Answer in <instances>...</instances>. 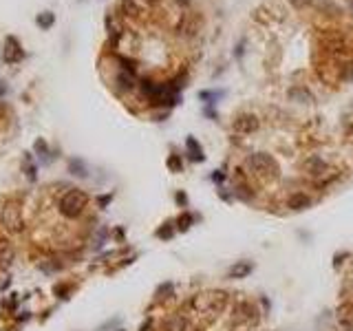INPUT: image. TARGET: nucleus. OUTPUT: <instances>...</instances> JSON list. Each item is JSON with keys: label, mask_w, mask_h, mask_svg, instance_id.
<instances>
[{"label": "nucleus", "mask_w": 353, "mask_h": 331, "mask_svg": "<svg viewBox=\"0 0 353 331\" xmlns=\"http://www.w3.org/2000/svg\"><path fill=\"white\" fill-rule=\"evenodd\" d=\"M164 331H195V329L190 327V322L185 320L181 314H175V316H170L168 320H166Z\"/></svg>", "instance_id": "obj_10"}, {"label": "nucleus", "mask_w": 353, "mask_h": 331, "mask_svg": "<svg viewBox=\"0 0 353 331\" xmlns=\"http://www.w3.org/2000/svg\"><path fill=\"white\" fill-rule=\"evenodd\" d=\"M289 97L291 99H305V102H311V95H309V91H305V89H291L289 91Z\"/></svg>", "instance_id": "obj_17"}, {"label": "nucleus", "mask_w": 353, "mask_h": 331, "mask_svg": "<svg viewBox=\"0 0 353 331\" xmlns=\"http://www.w3.org/2000/svg\"><path fill=\"white\" fill-rule=\"evenodd\" d=\"M168 168H170V170H175V172H181V168H183L181 159H179L177 155H172V157L168 159Z\"/></svg>", "instance_id": "obj_19"}, {"label": "nucleus", "mask_w": 353, "mask_h": 331, "mask_svg": "<svg viewBox=\"0 0 353 331\" xmlns=\"http://www.w3.org/2000/svg\"><path fill=\"white\" fill-rule=\"evenodd\" d=\"M5 62H9V64H16L18 60H22L24 58V53H22V49H20V42L16 38H7L5 40Z\"/></svg>", "instance_id": "obj_5"}, {"label": "nucleus", "mask_w": 353, "mask_h": 331, "mask_svg": "<svg viewBox=\"0 0 353 331\" xmlns=\"http://www.w3.org/2000/svg\"><path fill=\"white\" fill-rule=\"evenodd\" d=\"M157 236L159 238H170L172 236V228H170V225H166V228H161V230L157 232Z\"/></svg>", "instance_id": "obj_22"}, {"label": "nucleus", "mask_w": 353, "mask_h": 331, "mask_svg": "<svg viewBox=\"0 0 353 331\" xmlns=\"http://www.w3.org/2000/svg\"><path fill=\"white\" fill-rule=\"evenodd\" d=\"M3 221L9 230H20L22 225H20V212L16 205H7L5 212H3Z\"/></svg>", "instance_id": "obj_12"}, {"label": "nucleus", "mask_w": 353, "mask_h": 331, "mask_svg": "<svg viewBox=\"0 0 353 331\" xmlns=\"http://www.w3.org/2000/svg\"><path fill=\"white\" fill-rule=\"evenodd\" d=\"M192 221H195V216H192V214H183V216H179V228H181V230H188Z\"/></svg>", "instance_id": "obj_20"}, {"label": "nucleus", "mask_w": 353, "mask_h": 331, "mask_svg": "<svg viewBox=\"0 0 353 331\" xmlns=\"http://www.w3.org/2000/svg\"><path fill=\"white\" fill-rule=\"evenodd\" d=\"M338 322L344 327V331H353V302H344L338 307Z\"/></svg>", "instance_id": "obj_8"}, {"label": "nucleus", "mask_w": 353, "mask_h": 331, "mask_svg": "<svg viewBox=\"0 0 353 331\" xmlns=\"http://www.w3.org/2000/svg\"><path fill=\"white\" fill-rule=\"evenodd\" d=\"M86 203H89L86 192L77 190V188H71L62 199H60V212H62L64 216H69V218H75L84 212Z\"/></svg>", "instance_id": "obj_2"}, {"label": "nucleus", "mask_w": 353, "mask_h": 331, "mask_svg": "<svg viewBox=\"0 0 353 331\" xmlns=\"http://www.w3.org/2000/svg\"><path fill=\"white\" fill-rule=\"evenodd\" d=\"M199 29H201V16H192V13H185L181 24H179V33L183 36H197Z\"/></svg>", "instance_id": "obj_6"}, {"label": "nucleus", "mask_w": 353, "mask_h": 331, "mask_svg": "<svg viewBox=\"0 0 353 331\" xmlns=\"http://www.w3.org/2000/svg\"><path fill=\"white\" fill-rule=\"evenodd\" d=\"M289 3H291L294 9H305V7H309L314 0H289Z\"/></svg>", "instance_id": "obj_21"}, {"label": "nucleus", "mask_w": 353, "mask_h": 331, "mask_svg": "<svg viewBox=\"0 0 353 331\" xmlns=\"http://www.w3.org/2000/svg\"><path fill=\"white\" fill-rule=\"evenodd\" d=\"M117 84L122 86L124 91H130V89H135V84H137V79H135V73H132V71H128V69L119 71V75H117Z\"/></svg>", "instance_id": "obj_13"}, {"label": "nucleus", "mask_w": 353, "mask_h": 331, "mask_svg": "<svg viewBox=\"0 0 353 331\" xmlns=\"http://www.w3.org/2000/svg\"><path fill=\"white\" fill-rule=\"evenodd\" d=\"M234 320L243 322V324H252L258 320V311L252 302H238L234 307Z\"/></svg>", "instance_id": "obj_4"}, {"label": "nucleus", "mask_w": 353, "mask_h": 331, "mask_svg": "<svg viewBox=\"0 0 353 331\" xmlns=\"http://www.w3.org/2000/svg\"><path fill=\"white\" fill-rule=\"evenodd\" d=\"M185 148H188V152H190V159H192V161H201V159H203L201 146L197 144V139H195V137H188V142H185Z\"/></svg>", "instance_id": "obj_14"}, {"label": "nucleus", "mask_w": 353, "mask_h": 331, "mask_svg": "<svg viewBox=\"0 0 353 331\" xmlns=\"http://www.w3.org/2000/svg\"><path fill=\"white\" fill-rule=\"evenodd\" d=\"M252 271V263H248V261H241V263H236L234 267L230 269V276L232 278H245Z\"/></svg>", "instance_id": "obj_15"}, {"label": "nucleus", "mask_w": 353, "mask_h": 331, "mask_svg": "<svg viewBox=\"0 0 353 331\" xmlns=\"http://www.w3.org/2000/svg\"><path fill=\"white\" fill-rule=\"evenodd\" d=\"M245 168L256 177H267V179H276L281 168H278L276 159L267 155V152H254L245 159Z\"/></svg>", "instance_id": "obj_1"}, {"label": "nucleus", "mask_w": 353, "mask_h": 331, "mask_svg": "<svg viewBox=\"0 0 353 331\" xmlns=\"http://www.w3.org/2000/svg\"><path fill=\"white\" fill-rule=\"evenodd\" d=\"M212 179H214V181H223V175H216V172H214V175H212Z\"/></svg>", "instance_id": "obj_23"}, {"label": "nucleus", "mask_w": 353, "mask_h": 331, "mask_svg": "<svg viewBox=\"0 0 353 331\" xmlns=\"http://www.w3.org/2000/svg\"><path fill=\"white\" fill-rule=\"evenodd\" d=\"M303 168L309 172L311 177H320L324 170H327V163H324V159L322 157H307L305 159V163H303Z\"/></svg>", "instance_id": "obj_9"}, {"label": "nucleus", "mask_w": 353, "mask_h": 331, "mask_svg": "<svg viewBox=\"0 0 353 331\" xmlns=\"http://www.w3.org/2000/svg\"><path fill=\"white\" fill-rule=\"evenodd\" d=\"M146 9H148L146 0H122V13L128 18H139Z\"/></svg>", "instance_id": "obj_7"}, {"label": "nucleus", "mask_w": 353, "mask_h": 331, "mask_svg": "<svg viewBox=\"0 0 353 331\" xmlns=\"http://www.w3.org/2000/svg\"><path fill=\"white\" fill-rule=\"evenodd\" d=\"M232 128L238 135H248V132H254L258 128V117L252 115V113H243V115H238L234 122H232Z\"/></svg>", "instance_id": "obj_3"}, {"label": "nucleus", "mask_w": 353, "mask_h": 331, "mask_svg": "<svg viewBox=\"0 0 353 331\" xmlns=\"http://www.w3.org/2000/svg\"><path fill=\"white\" fill-rule=\"evenodd\" d=\"M53 13H42V16H38V24L42 26V29H46V26H51L53 24Z\"/></svg>", "instance_id": "obj_18"}, {"label": "nucleus", "mask_w": 353, "mask_h": 331, "mask_svg": "<svg viewBox=\"0 0 353 331\" xmlns=\"http://www.w3.org/2000/svg\"><path fill=\"white\" fill-rule=\"evenodd\" d=\"M309 203H311L309 197H305L303 192H298V195H294V197H291L289 201H287V205H289L291 210H303V208H307Z\"/></svg>", "instance_id": "obj_16"}, {"label": "nucleus", "mask_w": 353, "mask_h": 331, "mask_svg": "<svg viewBox=\"0 0 353 331\" xmlns=\"http://www.w3.org/2000/svg\"><path fill=\"white\" fill-rule=\"evenodd\" d=\"M228 294L225 291H210V309H212V316L221 314V311L228 307Z\"/></svg>", "instance_id": "obj_11"}]
</instances>
